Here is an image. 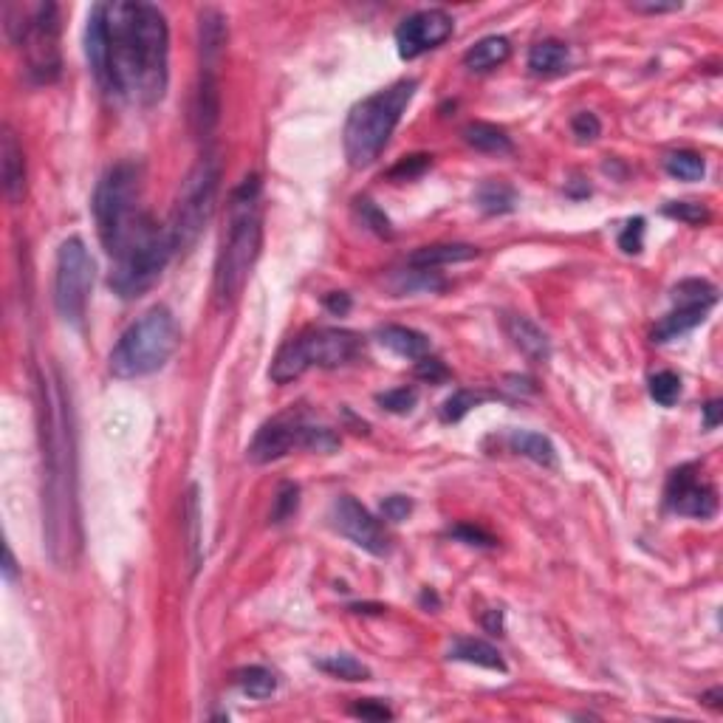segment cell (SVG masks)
I'll list each match as a JSON object with an SVG mask.
<instances>
[{
  "instance_id": "obj_1",
  "label": "cell",
  "mask_w": 723,
  "mask_h": 723,
  "mask_svg": "<svg viewBox=\"0 0 723 723\" xmlns=\"http://www.w3.org/2000/svg\"><path fill=\"white\" fill-rule=\"evenodd\" d=\"M85 51L105 91L156 105L170 80V29L153 3H99L88 15Z\"/></svg>"
},
{
  "instance_id": "obj_2",
  "label": "cell",
  "mask_w": 723,
  "mask_h": 723,
  "mask_svg": "<svg viewBox=\"0 0 723 723\" xmlns=\"http://www.w3.org/2000/svg\"><path fill=\"white\" fill-rule=\"evenodd\" d=\"M40 441H43V523L51 560L65 568L80 548L77 515V455L71 404L57 370L40 373Z\"/></svg>"
},
{
  "instance_id": "obj_3",
  "label": "cell",
  "mask_w": 723,
  "mask_h": 723,
  "mask_svg": "<svg viewBox=\"0 0 723 723\" xmlns=\"http://www.w3.org/2000/svg\"><path fill=\"white\" fill-rule=\"evenodd\" d=\"M263 246V212H260V178L246 176L229 198L226 235L215 263V297L221 306L238 300Z\"/></svg>"
},
{
  "instance_id": "obj_4",
  "label": "cell",
  "mask_w": 723,
  "mask_h": 723,
  "mask_svg": "<svg viewBox=\"0 0 723 723\" xmlns=\"http://www.w3.org/2000/svg\"><path fill=\"white\" fill-rule=\"evenodd\" d=\"M94 221L105 252L116 258L153 218L142 209V170L133 161L111 167L94 193Z\"/></svg>"
},
{
  "instance_id": "obj_5",
  "label": "cell",
  "mask_w": 723,
  "mask_h": 723,
  "mask_svg": "<svg viewBox=\"0 0 723 723\" xmlns=\"http://www.w3.org/2000/svg\"><path fill=\"white\" fill-rule=\"evenodd\" d=\"M416 80H399L385 91L362 99L345 122V156L354 170H362L379 159L390 142L396 125L402 122L407 105L416 97Z\"/></svg>"
},
{
  "instance_id": "obj_6",
  "label": "cell",
  "mask_w": 723,
  "mask_h": 723,
  "mask_svg": "<svg viewBox=\"0 0 723 723\" xmlns=\"http://www.w3.org/2000/svg\"><path fill=\"white\" fill-rule=\"evenodd\" d=\"M178 339V322L170 308H150L119 337L108 359L111 373L116 379H142L156 373L176 354Z\"/></svg>"
},
{
  "instance_id": "obj_7",
  "label": "cell",
  "mask_w": 723,
  "mask_h": 723,
  "mask_svg": "<svg viewBox=\"0 0 723 723\" xmlns=\"http://www.w3.org/2000/svg\"><path fill=\"white\" fill-rule=\"evenodd\" d=\"M6 26L17 46L23 49L26 71L37 85H51L63 74L60 54V9L57 3H34L29 9L9 6Z\"/></svg>"
},
{
  "instance_id": "obj_8",
  "label": "cell",
  "mask_w": 723,
  "mask_h": 723,
  "mask_svg": "<svg viewBox=\"0 0 723 723\" xmlns=\"http://www.w3.org/2000/svg\"><path fill=\"white\" fill-rule=\"evenodd\" d=\"M218 187H221V161L215 153H207L195 161L193 170L181 181L176 207L167 221V232L173 238L176 252H187L207 229L218 201Z\"/></svg>"
},
{
  "instance_id": "obj_9",
  "label": "cell",
  "mask_w": 723,
  "mask_h": 723,
  "mask_svg": "<svg viewBox=\"0 0 723 723\" xmlns=\"http://www.w3.org/2000/svg\"><path fill=\"white\" fill-rule=\"evenodd\" d=\"M359 354V337L342 328H311L300 337L289 339L274 356L269 376L277 385L300 379L308 368H339Z\"/></svg>"
},
{
  "instance_id": "obj_10",
  "label": "cell",
  "mask_w": 723,
  "mask_h": 723,
  "mask_svg": "<svg viewBox=\"0 0 723 723\" xmlns=\"http://www.w3.org/2000/svg\"><path fill=\"white\" fill-rule=\"evenodd\" d=\"M173 255H176V246H173V238L167 232V224L159 226L156 221H150L113 258L111 289L119 297H125V300H133V297L145 294L159 280L161 272L167 269V263H170Z\"/></svg>"
},
{
  "instance_id": "obj_11",
  "label": "cell",
  "mask_w": 723,
  "mask_h": 723,
  "mask_svg": "<svg viewBox=\"0 0 723 723\" xmlns=\"http://www.w3.org/2000/svg\"><path fill=\"white\" fill-rule=\"evenodd\" d=\"M94 289V260L82 238H68L57 249L54 266V306L71 325H80Z\"/></svg>"
},
{
  "instance_id": "obj_12",
  "label": "cell",
  "mask_w": 723,
  "mask_h": 723,
  "mask_svg": "<svg viewBox=\"0 0 723 723\" xmlns=\"http://www.w3.org/2000/svg\"><path fill=\"white\" fill-rule=\"evenodd\" d=\"M339 447V438L325 427L306 424L297 416H280L263 424L249 444V461L252 464H272L277 458L289 455L291 450H317L334 452Z\"/></svg>"
},
{
  "instance_id": "obj_13",
  "label": "cell",
  "mask_w": 723,
  "mask_h": 723,
  "mask_svg": "<svg viewBox=\"0 0 723 723\" xmlns=\"http://www.w3.org/2000/svg\"><path fill=\"white\" fill-rule=\"evenodd\" d=\"M331 523L342 537H348L354 546L368 551L373 557H385L390 551V537L382 529V523L351 495H342L331 503Z\"/></svg>"
},
{
  "instance_id": "obj_14",
  "label": "cell",
  "mask_w": 723,
  "mask_h": 723,
  "mask_svg": "<svg viewBox=\"0 0 723 723\" xmlns=\"http://www.w3.org/2000/svg\"><path fill=\"white\" fill-rule=\"evenodd\" d=\"M452 29H455V20L444 9H424V12L410 15L396 29L399 57L402 60H416V57L427 54L435 46H441L452 34Z\"/></svg>"
},
{
  "instance_id": "obj_15",
  "label": "cell",
  "mask_w": 723,
  "mask_h": 723,
  "mask_svg": "<svg viewBox=\"0 0 723 723\" xmlns=\"http://www.w3.org/2000/svg\"><path fill=\"white\" fill-rule=\"evenodd\" d=\"M667 509L675 515L709 520L718 512V492L698 478L695 466H681L667 481Z\"/></svg>"
},
{
  "instance_id": "obj_16",
  "label": "cell",
  "mask_w": 723,
  "mask_h": 723,
  "mask_svg": "<svg viewBox=\"0 0 723 723\" xmlns=\"http://www.w3.org/2000/svg\"><path fill=\"white\" fill-rule=\"evenodd\" d=\"M0 178H3V193L12 204H20L26 195V159L23 147L17 142L15 130L3 125L0 136Z\"/></svg>"
},
{
  "instance_id": "obj_17",
  "label": "cell",
  "mask_w": 723,
  "mask_h": 723,
  "mask_svg": "<svg viewBox=\"0 0 723 723\" xmlns=\"http://www.w3.org/2000/svg\"><path fill=\"white\" fill-rule=\"evenodd\" d=\"M226 17L218 9H204L198 15V51H201V71H218L226 49Z\"/></svg>"
},
{
  "instance_id": "obj_18",
  "label": "cell",
  "mask_w": 723,
  "mask_h": 723,
  "mask_svg": "<svg viewBox=\"0 0 723 723\" xmlns=\"http://www.w3.org/2000/svg\"><path fill=\"white\" fill-rule=\"evenodd\" d=\"M218 113H221V97H218V71H201L198 91H195L193 122L201 139H207L209 133L218 125Z\"/></svg>"
},
{
  "instance_id": "obj_19",
  "label": "cell",
  "mask_w": 723,
  "mask_h": 723,
  "mask_svg": "<svg viewBox=\"0 0 723 723\" xmlns=\"http://www.w3.org/2000/svg\"><path fill=\"white\" fill-rule=\"evenodd\" d=\"M506 331L509 337L520 348V354H526L531 362H546L551 356V342H548L546 331L540 325H534L529 317H509L506 320Z\"/></svg>"
},
{
  "instance_id": "obj_20",
  "label": "cell",
  "mask_w": 723,
  "mask_h": 723,
  "mask_svg": "<svg viewBox=\"0 0 723 723\" xmlns=\"http://www.w3.org/2000/svg\"><path fill=\"white\" fill-rule=\"evenodd\" d=\"M478 258V249L469 243H435V246H421L410 255L413 269H435V266H450V263H464V260Z\"/></svg>"
},
{
  "instance_id": "obj_21",
  "label": "cell",
  "mask_w": 723,
  "mask_h": 723,
  "mask_svg": "<svg viewBox=\"0 0 723 723\" xmlns=\"http://www.w3.org/2000/svg\"><path fill=\"white\" fill-rule=\"evenodd\" d=\"M509 54H512V43H509L506 37L492 34V37L478 40L472 49L466 51L464 65L469 71H475V74H483V71H492V68H498V65L506 63Z\"/></svg>"
},
{
  "instance_id": "obj_22",
  "label": "cell",
  "mask_w": 723,
  "mask_h": 723,
  "mask_svg": "<svg viewBox=\"0 0 723 723\" xmlns=\"http://www.w3.org/2000/svg\"><path fill=\"white\" fill-rule=\"evenodd\" d=\"M709 306H675L664 320L653 328V339L656 342H673V339L690 334L692 328H698L701 322L707 320Z\"/></svg>"
},
{
  "instance_id": "obj_23",
  "label": "cell",
  "mask_w": 723,
  "mask_h": 723,
  "mask_svg": "<svg viewBox=\"0 0 723 723\" xmlns=\"http://www.w3.org/2000/svg\"><path fill=\"white\" fill-rule=\"evenodd\" d=\"M379 342L390 348L393 354L404 356V359H424L430 354V339L421 331L404 328V325H385L379 328Z\"/></svg>"
},
{
  "instance_id": "obj_24",
  "label": "cell",
  "mask_w": 723,
  "mask_h": 723,
  "mask_svg": "<svg viewBox=\"0 0 723 723\" xmlns=\"http://www.w3.org/2000/svg\"><path fill=\"white\" fill-rule=\"evenodd\" d=\"M571 65V51L560 40H540L529 51V68L537 77H554L563 74Z\"/></svg>"
},
{
  "instance_id": "obj_25",
  "label": "cell",
  "mask_w": 723,
  "mask_h": 723,
  "mask_svg": "<svg viewBox=\"0 0 723 723\" xmlns=\"http://www.w3.org/2000/svg\"><path fill=\"white\" fill-rule=\"evenodd\" d=\"M464 142L481 153H492V156H506L512 153V136L498 125H489V122H469L464 128Z\"/></svg>"
},
{
  "instance_id": "obj_26",
  "label": "cell",
  "mask_w": 723,
  "mask_h": 723,
  "mask_svg": "<svg viewBox=\"0 0 723 723\" xmlns=\"http://www.w3.org/2000/svg\"><path fill=\"white\" fill-rule=\"evenodd\" d=\"M450 659L466 661V664H478V667H486V670H498V673H506V661L500 659L498 647H492V644L483 642V639H458V642L450 647Z\"/></svg>"
},
{
  "instance_id": "obj_27",
  "label": "cell",
  "mask_w": 723,
  "mask_h": 723,
  "mask_svg": "<svg viewBox=\"0 0 723 723\" xmlns=\"http://www.w3.org/2000/svg\"><path fill=\"white\" fill-rule=\"evenodd\" d=\"M509 444H512V450H515L517 455H526L534 464H557V450H554V444L548 441L546 435L529 433V430H515L512 438H509Z\"/></svg>"
},
{
  "instance_id": "obj_28",
  "label": "cell",
  "mask_w": 723,
  "mask_h": 723,
  "mask_svg": "<svg viewBox=\"0 0 723 723\" xmlns=\"http://www.w3.org/2000/svg\"><path fill=\"white\" fill-rule=\"evenodd\" d=\"M475 201L486 215H506L517 207V193L515 187H509L503 181H486L478 187Z\"/></svg>"
},
{
  "instance_id": "obj_29",
  "label": "cell",
  "mask_w": 723,
  "mask_h": 723,
  "mask_svg": "<svg viewBox=\"0 0 723 723\" xmlns=\"http://www.w3.org/2000/svg\"><path fill=\"white\" fill-rule=\"evenodd\" d=\"M235 681H238V690H241L243 695L258 698V701L269 698V695H274V690H277V675H274L272 670H266V667H260V664L243 667L241 673L235 675Z\"/></svg>"
},
{
  "instance_id": "obj_30",
  "label": "cell",
  "mask_w": 723,
  "mask_h": 723,
  "mask_svg": "<svg viewBox=\"0 0 723 723\" xmlns=\"http://www.w3.org/2000/svg\"><path fill=\"white\" fill-rule=\"evenodd\" d=\"M675 306H715L718 303V289L707 280H684L673 289Z\"/></svg>"
},
{
  "instance_id": "obj_31",
  "label": "cell",
  "mask_w": 723,
  "mask_h": 723,
  "mask_svg": "<svg viewBox=\"0 0 723 723\" xmlns=\"http://www.w3.org/2000/svg\"><path fill=\"white\" fill-rule=\"evenodd\" d=\"M664 167H667V173L673 178H681V181H701L704 173H707V164L704 159L698 156V153H692V150H678V153H670L667 159H664Z\"/></svg>"
},
{
  "instance_id": "obj_32",
  "label": "cell",
  "mask_w": 723,
  "mask_h": 723,
  "mask_svg": "<svg viewBox=\"0 0 723 723\" xmlns=\"http://www.w3.org/2000/svg\"><path fill=\"white\" fill-rule=\"evenodd\" d=\"M317 667L325 670L328 675H334V678H342V681H365L370 675V670L362 664V661H356L354 656H345V653L320 659L317 661Z\"/></svg>"
},
{
  "instance_id": "obj_33",
  "label": "cell",
  "mask_w": 723,
  "mask_h": 723,
  "mask_svg": "<svg viewBox=\"0 0 723 723\" xmlns=\"http://www.w3.org/2000/svg\"><path fill=\"white\" fill-rule=\"evenodd\" d=\"M650 396L653 402L661 404V407H673L681 396V379L675 376L673 370H661L650 379Z\"/></svg>"
},
{
  "instance_id": "obj_34",
  "label": "cell",
  "mask_w": 723,
  "mask_h": 723,
  "mask_svg": "<svg viewBox=\"0 0 723 723\" xmlns=\"http://www.w3.org/2000/svg\"><path fill=\"white\" fill-rule=\"evenodd\" d=\"M481 402H486L483 393H475V390H458V393H452L450 399L444 402L441 418H444V421H461L472 407H478Z\"/></svg>"
},
{
  "instance_id": "obj_35",
  "label": "cell",
  "mask_w": 723,
  "mask_h": 723,
  "mask_svg": "<svg viewBox=\"0 0 723 723\" xmlns=\"http://www.w3.org/2000/svg\"><path fill=\"white\" fill-rule=\"evenodd\" d=\"M297 506H300V489L294 483H283L277 489V498H274L272 523H286L289 517H294Z\"/></svg>"
},
{
  "instance_id": "obj_36",
  "label": "cell",
  "mask_w": 723,
  "mask_h": 723,
  "mask_svg": "<svg viewBox=\"0 0 723 723\" xmlns=\"http://www.w3.org/2000/svg\"><path fill=\"white\" fill-rule=\"evenodd\" d=\"M376 402L382 404L385 410H390V413H399V416H402V413H410V410L416 407L418 393L413 387H396V390L379 393Z\"/></svg>"
},
{
  "instance_id": "obj_37",
  "label": "cell",
  "mask_w": 723,
  "mask_h": 723,
  "mask_svg": "<svg viewBox=\"0 0 723 723\" xmlns=\"http://www.w3.org/2000/svg\"><path fill=\"white\" fill-rule=\"evenodd\" d=\"M664 212H667L670 218H678V221H684V224L690 226H701L709 221V209L704 207V204H690V201L670 204V207H664Z\"/></svg>"
},
{
  "instance_id": "obj_38",
  "label": "cell",
  "mask_w": 723,
  "mask_h": 723,
  "mask_svg": "<svg viewBox=\"0 0 723 723\" xmlns=\"http://www.w3.org/2000/svg\"><path fill=\"white\" fill-rule=\"evenodd\" d=\"M571 130H574V136H577L579 142H594L596 136L602 133V125H599L596 113L582 111L571 119Z\"/></svg>"
},
{
  "instance_id": "obj_39",
  "label": "cell",
  "mask_w": 723,
  "mask_h": 723,
  "mask_svg": "<svg viewBox=\"0 0 723 723\" xmlns=\"http://www.w3.org/2000/svg\"><path fill=\"white\" fill-rule=\"evenodd\" d=\"M642 238H644V221L636 218V221H627V226L622 229L619 235V246L625 249L627 255H639L642 252Z\"/></svg>"
},
{
  "instance_id": "obj_40",
  "label": "cell",
  "mask_w": 723,
  "mask_h": 723,
  "mask_svg": "<svg viewBox=\"0 0 723 723\" xmlns=\"http://www.w3.org/2000/svg\"><path fill=\"white\" fill-rule=\"evenodd\" d=\"M430 167V156H407L404 161H399L393 170H390V178H402V181H407V178H416L421 176L424 170Z\"/></svg>"
},
{
  "instance_id": "obj_41",
  "label": "cell",
  "mask_w": 723,
  "mask_h": 723,
  "mask_svg": "<svg viewBox=\"0 0 723 723\" xmlns=\"http://www.w3.org/2000/svg\"><path fill=\"white\" fill-rule=\"evenodd\" d=\"M359 212H362L365 224H368L373 232H379L382 238H390V235H393V232H390V221H387L379 209L373 207V201H359Z\"/></svg>"
},
{
  "instance_id": "obj_42",
  "label": "cell",
  "mask_w": 723,
  "mask_h": 723,
  "mask_svg": "<svg viewBox=\"0 0 723 723\" xmlns=\"http://www.w3.org/2000/svg\"><path fill=\"white\" fill-rule=\"evenodd\" d=\"M410 512H413V503L407 498H402V495H393V498H387L385 503H382V515H385L387 520H393V523L407 520Z\"/></svg>"
},
{
  "instance_id": "obj_43",
  "label": "cell",
  "mask_w": 723,
  "mask_h": 723,
  "mask_svg": "<svg viewBox=\"0 0 723 723\" xmlns=\"http://www.w3.org/2000/svg\"><path fill=\"white\" fill-rule=\"evenodd\" d=\"M351 712L362 721H390L393 718V712L385 704H376V701H362V704L351 707Z\"/></svg>"
},
{
  "instance_id": "obj_44",
  "label": "cell",
  "mask_w": 723,
  "mask_h": 723,
  "mask_svg": "<svg viewBox=\"0 0 723 723\" xmlns=\"http://www.w3.org/2000/svg\"><path fill=\"white\" fill-rule=\"evenodd\" d=\"M416 376H418V379H430V382H441V379H447V368H444V365H441L438 359H430V356H424V359H418Z\"/></svg>"
},
{
  "instance_id": "obj_45",
  "label": "cell",
  "mask_w": 723,
  "mask_h": 723,
  "mask_svg": "<svg viewBox=\"0 0 723 723\" xmlns=\"http://www.w3.org/2000/svg\"><path fill=\"white\" fill-rule=\"evenodd\" d=\"M458 540H466L469 546H495V540L481 529H472V526H458V529L452 531Z\"/></svg>"
},
{
  "instance_id": "obj_46",
  "label": "cell",
  "mask_w": 723,
  "mask_h": 723,
  "mask_svg": "<svg viewBox=\"0 0 723 723\" xmlns=\"http://www.w3.org/2000/svg\"><path fill=\"white\" fill-rule=\"evenodd\" d=\"M325 308L331 311V314H348L351 311V297L345 294V291H334V294H328L325 297Z\"/></svg>"
},
{
  "instance_id": "obj_47",
  "label": "cell",
  "mask_w": 723,
  "mask_h": 723,
  "mask_svg": "<svg viewBox=\"0 0 723 723\" xmlns=\"http://www.w3.org/2000/svg\"><path fill=\"white\" fill-rule=\"evenodd\" d=\"M633 12H644V15H661V12H675L681 9V3H630Z\"/></svg>"
},
{
  "instance_id": "obj_48",
  "label": "cell",
  "mask_w": 723,
  "mask_h": 723,
  "mask_svg": "<svg viewBox=\"0 0 723 723\" xmlns=\"http://www.w3.org/2000/svg\"><path fill=\"white\" fill-rule=\"evenodd\" d=\"M721 416H723L721 402H718V399H712V402L704 407V427H707V430H715V427L721 424Z\"/></svg>"
},
{
  "instance_id": "obj_49",
  "label": "cell",
  "mask_w": 723,
  "mask_h": 723,
  "mask_svg": "<svg viewBox=\"0 0 723 723\" xmlns=\"http://www.w3.org/2000/svg\"><path fill=\"white\" fill-rule=\"evenodd\" d=\"M15 577H17L15 554H12V548L6 546V551H3V579H6V582H15Z\"/></svg>"
},
{
  "instance_id": "obj_50",
  "label": "cell",
  "mask_w": 723,
  "mask_h": 723,
  "mask_svg": "<svg viewBox=\"0 0 723 723\" xmlns=\"http://www.w3.org/2000/svg\"><path fill=\"white\" fill-rule=\"evenodd\" d=\"M483 627L492 630V633H500L503 630V613L500 611H489L483 616Z\"/></svg>"
}]
</instances>
